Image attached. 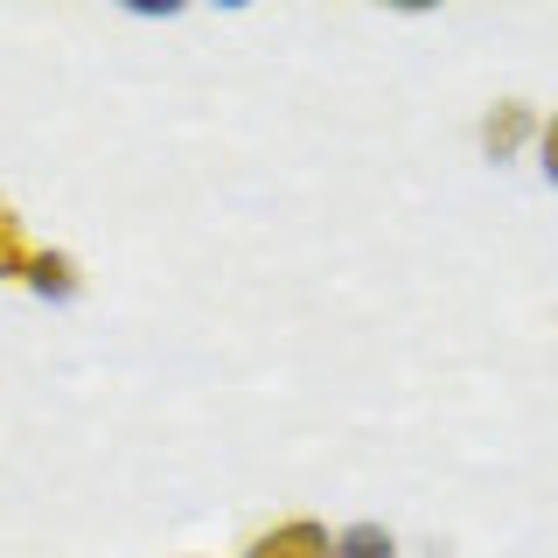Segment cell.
Instances as JSON below:
<instances>
[{
    "mask_svg": "<svg viewBox=\"0 0 558 558\" xmlns=\"http://www.w3.org/2000/svg\"><path fill=\"white\" fill-rule=\"evenodd\" d=\"M244 558H336V537L322 531V523H272V531H258Z\"/></svg>",
    "mask_w": 558,
    "mask_h": 558,
    "instance_id": "cell-1",
    "label": "cell"
},
{
    "mask_svg": "<svg viewBox=\"0 0 558 558\" xmlns=\"http://www.w3.org/2000/svg\"><path fill=\"white\" fill-rule=\"evenodd\" d=\"M523 140H531V105H523V98L488 105V119H482V154H488V161H510Z\"/></svg>",
    "mask_w": 558,
    "mask_h": 558,
    "instance_id": "cell-2",
    "label": "cell"
},
{
    "mask_svg": "<svg viewBox=\"0 0 558 558\" xmlns=\"http://www.w3.org/2000/svg\"><path fill=\"white\" fill-rule=\"evenodd\" d=\"M77 287H84V272H77L70 252H35L28 258V293H43V301H77Z\"/></svg>",
    "mask_w": 558,
    "mask_h": 558,
    "instance_id": "cell-3",
    "label": "cell"
},
{
    "mask_svg": "<svg viewBox=\"0 0 558 558\" xmlns=\"http://www.w3.org/2000/svg\"><path fill=\"white\" fill-rule=\"evenodd\" d=\"M336 558H398V537L384 523H349L336 537Z\"/></svg>",
    "mask_w": 558,
    "mask_h": 558,
    "instance_id": "cell-4",
    "label": "cell"
},
{
    "mask_svg": "<svg viewBox=\"0 0 558 558\" xmlns=\"http://www.w3.org/2000/svg\"><path fill=\"white\" fill-rule=\"evenodd\" d=\"M28 258L35 252H22V217L0 203V279H28Z\"/></svg>",
    "mask_w": 558,
    "mask_h": 558,
    "instance_id": "cell-5",
    "label": "cell"
},
{
    "mask_svg": "<svg viewBox=\"0 0 558 558\" xmlns=\"http://www.w3.org/2000/svg\"><path fill=\"white\" fill-rule=\"evenodd\" d=\"M537 154H545V182H558V112L545 119V133H537Z\"/></svg>",
    "mask_w": 558,
    "mask_h": 558,
    "instance_id": "cell-6",
    "label": "cell"
},
{
    "mask_svg": "<svg viewBox=\"0 0 558 558\" xmlns=\"http://www.w3.org/2000/svg\"><path fill=\"white\" fill-rule=\"evenodd\" d=\"M182 558H203V551H182Z\"/></svg>",
    "mask_w": 558,
    "mask_h": 558,
    "instance_id": "cell-7",
    "label": "cell"
}]
</instances>
